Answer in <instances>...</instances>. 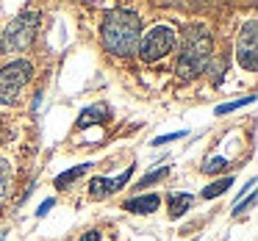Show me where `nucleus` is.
I'll list each match as a JSON object with an SVG mask.
<instances>
[{"instance_id":"obj_2","label":"nucleus","mask_w":258,"mask_h":241,"mask_svg":"<svg viewBox=\"0 0 258 241\" xmlns=\"http://www.w3.org/2000/svg\"><path fill=\"white\" fill-rule=\"evenodd\" d=\"M142 39V20L134 9L117 6L103 17L100 42L111 56H131Z\"/></svg>"},{"instance_id":"obj_14","label":"nucleus","mask_w":258,"mask_h":241,"mask_svg":"<svg viewBox=\"0 0 258 241\" xmlns=\"http://www.w3.org/2000/svg\"><path fill=\"white\" fill-rule=\"evenodd\" d=\"M228 158H222V155H211V158H208V161H203V175H219V172H222V169L225 167H228Z\"/></svg>"},{"instance_id":"obj_7","label":"nucleus","mask_w":258,"mask_h":241,"mask_svg":"<svg viewBox=\"0 0 258 241\" xmlns=\"http://www.w3.org/2000/svg\"><path fill=\"white\" fill-rule=\"evenodd\" d=\"M161 197L156 194V191H150V194H134L131 197V200H125L122 202V208L128 213H142V216H145V213H156L158 208H161Z\"/></svg>"},{"instance_id":"obj_5","label":"nucleus","mask_w":258,"mask_h":241,"mask_svg":"<svg viewBox=\"0 0 258 241\" xmlns=\"http://www.w3.org/2000/svg\"><path fill=\"white\" fill-rule=\"evenodd\" d=\"M34 78V64L28 58H14L12 64L0 69V106H14Z\"/></svg>"},{"instance_id":"obj_1","label":"nucleus","mask_w":258,"mask_h":241,"mask_svg":"<svg viewBox=\"0 0 258 241\" xmlns=\"http://www.w3.org/2000/svg\"><path fill=\"white\" fill-rule=\"evenodd\" d=\"M214 56V36L206 23H189L183 34L178 36V64L175 75L178 84H191L200 75L208 72V64Z\"/></svg>"},{"instance_id":"obj_13","label":"nucleus","mask_w":258,"mask_h":241,"mask_svg":"<svg viewBox=\"0 0 258 241\" xmlns=\"http://www.w3.org/2000/svg\"><path fill=\"white\" fill-rule=\"evenodd\" d=\"M12 194V164L6 158H0V205Z\"/></svg>"},{"instance_id":"obj_9","label":"nucleus","mask_w":258,"mask_h":241,"mask_svg":"<svg viewBox=\"0 0 258 241\" xmlns=\"http://www.w3.org/2000/svg\"><path fill=\"white\" fill-rule=\"evenodd\" d=\"M167 205H169V219H178L195 205V194H186V191H180V194H169Z\"/></svg>"},{"instance_id":"obj_16","label":"nucleus","mask_w":258,"mask_h":241,"mask_svg":"<svg viewBox=\"0 0 258 241\" xmlns=\"http://www.w3.org/2000/svg\"><path fill=\"white\" fill-rule=\"evenodd\" d=\"M252 100H255V95L244 97V100H233V103H225V106H217V114H230V111H236V108H244V106H250Z\"/></svg>"},{"instance_id":"obj_6","label":"nucleus","mask_w":258,"mask_h":241,"mask_svg":"<svg viewBox=\"0 0 258 241\" xmlns=\"http://www.w3.org/2000/svg\"><path fill=\"white\" fill-rule=\"evenodd\" d=\"M236 61L247 72H255L258 69V25H255V20H247L241 25L239 39H236Z\"/></svg>"},{"instance_id":"obj_10","label":"nucleus","mask_w":258,"mask_h":241,"mask_svg":"<svg viewBox=\"0 0 258 241\" xmlns=\"http://www.w3.org/2000/svg\"><path fill=\"white\" fill-rule=\"evenodd\" d=\"M89 169H92V164H78V167H73V169H67V172H61V175L56 178V189H67V186H73L78 178L89 175Z\"/></svg>"},{"instance_id":"obj_18","label":"nucleus","mask_w":258,"mask_h":241,"mask_svg":"<svg viewBox=\"0 0 258 241\" xmlns=\"http://www.w3.org/2000/svg\"><path fill=\"white\" fill-rule=\"evenodd\" d=\"M180 136H186V130H180V133H167V136H158L153 144H164V141H175V139H180Z\"/></svg>"},{"instance_id":"obj_4","label":"nucleus","mask_w":258,"mask_h":241,"mask_svg":"<svg viewBox=\"0 0 258 241\" xmlns=\"http://www.w3.org/2000/svg\"><path fill=\"white\" fill-rule=\"evenodd\" d=\"M175 45H178V31L167 23H158V25H153L150 31L142 34L136 53H139V58L145 64H156V61H161V58H167L169 53L175 50Z\"/></svg>"},{"instance_id":"obj_20","label":"nucleus","mask_w":258,"mask_h":241,"mask_svg":"<svg viewBox=\"0 0 258 241\" xmlns=\"http://www.w3.org/2000/svg\"><path fill=\"white\" fill-rule=\"evenodd\" d=\"M53 202H56V200H45V202H42V205L36 208V216H45V213L53 208Z\"/></svg>"},{"instance_id":"obj_12","label":"nucleus","mask_w":258,"mask_h":241,"mask_svg":"<svg viewBox=\"0 0 258 241\" xmlns=\"http://www.w3.org/2000/svg\"><path fill=\"white\" fill-rule=\"evenodd\" d=\"M230 186H233V178H230V175H225V178H219V180H214V183H208L206 189L200 191V197H203V200H214V197L225 194Z\"/></svg>"},{"instance_id":"obj_17","label":"nucleus","mask_w":258,"mask_h":241,"mask_svg":"<svg viewBox=\"0 0 258 241\" xmlns=\"http://www.w3.org/2000/svg\"><path fill=\"white\" fill-rule=\"evenodd\" d=\"M131 175H134V167H128L122 175H119V178H114V186H117V191H119V189H122V186L131 180Z\"/></svg>"},{"instance_id":"obj_15","label":"nucleus","mask_w":258,"mask_h":241,"mask_svg":"<svg viewBox=\"0 0 258 241\" xmlns=\"http://www.w3.org/2000/svg\"><path fill=\"white\" fill-rule=\"evenodd\" d=\"M169 172H172L169 167H161V169H156V172H147L145 178H142L139 183H136V191H142V189H147V186H153V183H158V180H164Z\"/></svg>"},{"instance_id":"obj_3","label":"nucleus","mask_w":258,"mask_h":241,"mask_svg":"<svg viewBox=\"0 0 258 241\" xmlns=\"http://www.w3.org/2000/svg\"><path fill=\"white\" fill-rule=\"evenodd\" d=\"M39 25H42V14L36 9H28L20 17H14L6 25L3 36H0V53H25L34 45L36 34H39Z\"/></svg>"},{"instance_id":"obj_8","label":"nucleus","mask_w":258,"mask_h":241,"mask_svg":"<svg viewBox=\"0 0 258 241\" xmlns=\"http://www.w3.org/2000/svg\"><path fill=\"white\" fill-rule=\"evenodd\" d=\"M111 117V108L106 106V103H95V106L84 108L78 117V122H75V128H86V125H97V122H106V119Z\"/></svg>"},{"instance_id":"obj_11","label":"nucleus","mask_w":258,"mask_h":241,"mask_svg":"<svg viewBox=\"0 0 258 241\" xmlns=\"http://www.w3.org/2000/svg\"><path fill=\"white\" fill-rule=\"evenodd\" d=\"M114 191H117V186H114V178H95L89 186V194L95 197V200H103V197H111Z\"/></svg>"},{"instance_id":"obj_19","label":"nucleus","mask_w":258,"mask_h":241,"mask_svg":"<svg viewBox=\"0 0 258 241\" xmlns=\"http://www.w3.org/2000/svg\"><path fill=\"white\" fill-rule=\"evenodd\" d=\"M103 235H100V230H86L84 235H81V241H100Z\"/></svg>"}]
</instances>
